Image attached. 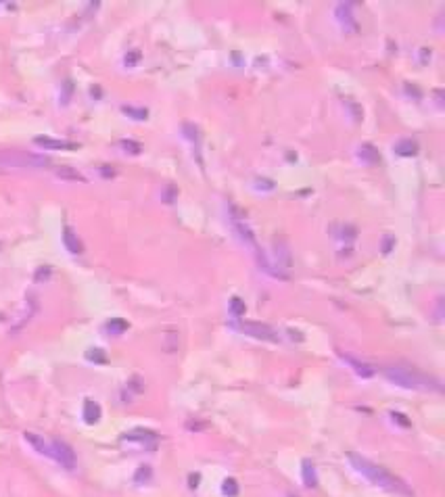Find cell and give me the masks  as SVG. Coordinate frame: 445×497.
Segmentation results:
<instances>
[{"label": "cell", "mask_w": 445, "mask_h": 497, "mask_svg": "<svg viewBox=\"0 0 445 497\" xmlns=\"http://www.w3.org/2000/svg\"><path fill=\"white\" fill-rule=\"evenodd\" d=\"M347 460L349 464L354 466V468L366 476L370 483H374L376 487L385 489L389 493H395V495H402V497H414V491L408 487V483H404V480L400 476H395L393 472H389L387 468H382V466L370 462L368 458L360 456V454H347Z\"/></svg>", "instance_id": "1"}, {"label": "cell", "mask_w": 445, "mask_h": 497, "mask_svg": "<svg viewBox=\"0 0 445 497\" xmlns=\"http://www.w3.org/2000/svg\"><path fill=\"white\" fill-rule=\"evenodd\" d=\"M382 376L389 382L404 386L412 391H441V382L433 376H426L418 370H410L404 366H387L382 368Z\"/></svg>", "instance_id": "2"}, {"label": "cell", "mask_w": 445, "mask_h": 497, "mask_svg": "<svg viewBox=\"0 0 445 497\" xmlns=\"http://www.w3.org/2000/svg\"><path fill=\"white\" fill-rule=\"evenodd\" d=\"M48 159L27 151H0V165L7 167H48Z\"/></svg>", "instance_id": "3"}, {"label": "cell", "mask_w": 445, "mask_h": 497, "mask_svg": "<svg viewBox=\"0 0 445 497\" xmlns=\"http://www.w3.org/2000/svg\"><path fill=\"white\" fill-rule=\"evenodd\" d=\"M230 222H232V226H234V230H236V234H238V238L247 244V246H251V251L257 255L262 249H259V244H257V240H255V232L251 230V226L247 224V220H244V215L234 207V205H230Z\"/></svg>", "instance_id": "4"}, {"label": "cell", "mask_w": 445, "mask_h": 497, "mask_svg": "<svg viewBox=\"0 0 445 497\" xmlns=\"http://www.w3.org/2000/svg\"><path fill=\"white\" fill-rule=\"evenodd\" d=\"M236 328L242 334H249V336L259 338V340H270V343H278L280 340L278 332H276L272 326L262 324V322H240V324H236Z\"/></svg>", "instance_id": "5"}, {"label": "cell", "mask_w": 445, "mask_h": 497, "mask_svg": "<svg viewBox=\"0 0 445 497\" xmlns=\"http://www.w3.org/2000/svg\"><path fill=\"white\" fill-rule=\"evenodd\" d=\"M51 447H53V458L63 466L65 470H75V466H78V456H75V452L71 449L69 443L61 441V439H53Z\"/></svg>", "instance_id": "6"}, {"label": "cell", "mask_w": 445, "mask_h": 497, "mask_svg": "<svg viewBox=\"0 0 445 497\" xmlns=\"http://www.w3.org/2000/svg\"><path fill=\"white\" fill-rule=\"evenodd\" d=\"M334 17L339 21V25L345 29V32H351L356 34L358 32V21H356V15H354V5L351 3H339L334 7Z\"/></svg>", "instance_id": "7"}, {"label": "cell", "mask_w": 445, "mask_h": 497, "mask_svg": "<svg viewBox=\"0 0 445 497\" xmlns=\"http://www.w3.org/2000/svg\"><path fill=\"white\" fill-rule=\"evenodd\" d=\"M34 142L42 148H51V151H75V148H80L78 142L59 140V138H51V136H36Z\"/></svg>", "instance_id": "8"}, {"label": "cell", "mask_w": 445, "mask_h": 497, "mask_svg": "<svg viewBox=\"0 0 445 497\" xmlns=\"http://www.w3.org/2000/svg\"><path fill=\"white\" fill-rule=\"evenodd\" d=\"M274 246H276V263H278V270L282 272V268L284 270H288L290 266H293V259H290V249H288V244H286V240L284 238H274Z\"/></svg>", "instance_id": "9"}, {"label": "cell", "mask_w": 445, "mask_h": 497, "mask_svg": "<svg viewBox=\"0 0 445 497\" xmlns=\"http://www.w3.org/2000/svg\"><path fill=\"white\" fill-rule=\"evenodd\" d=\"M339 355L343 357V362H347L351 368H354V372L358 376H362V378H372L374 376V368L370 364H366L362 360H356V357L349 355V353H339Z\"/></svg>", "instance_id": "10"}, {"label": "cell", "mask_w": 445, "mask_h": 497, "mask_svg": "<svg viewBox=\"0 0 445 497\" xmlns=\"http://www.w3.org/2000/svg\"><path fill=\"white\" fill-rule=\"evenodd\" d=\"M23 439L32 445V449H36L38 454H42V456H46V458H53V447H51V443H46L40 434H36V432H29V430H25L23 432Z\"/></svg>", "instance_id": "11"}, {"label": "cell", "mask_w": 445, "mask_h": 497, "mask_svg": "<svg viewBox=\"0 0 445 497\" xmlns=\"http://www.w3.org/2000/svg\"><path fill=\"white\" fill-rule=\"evenodd\" d=\"M358 157H360L366 165H378V163H380V153H378V148H376L374 144H370V142L360 144V148H358Z\"/></svg>", "instance_id": "12"}, {"label": "cell", "mask_w": 445, "mask_h": 497, "mask_svg": "<svg viewBox=\"0 0 445 497\" xmlns=\"http://www.w3.org/2000/svg\"><path fill=\"white\" fill-rule=\"evenodd\" d=\"M63 244H65L67 251L73 253V255H80V253L84 251L82 240L78 238V234H75L71 228H63Z\"/></svg>", "instance_id": "13"}, {"label": "cell", "mask_w": 445, "mask_h": 497, "mask_svg": "<svg viewBox=\"0 0 445 497\" xmlns=\"http://www.w3.org/2000/svg\"><path fill=\"white\" fill-rule=\"evenodd\" d=\"M84 422L86 424H96L98 420H101V414H103V410H101V406L94 401V399H86L84 401Z\"/></svg>", "instance_id": "14"}, {"label": "cell", "mask_w": 445, "mask_h": 497, "mask_svg": "<svg viewBox=\"0 0 445 497\" xmlns=\"http://www.w3.org/2000/svg\"><path fill=\"white\" fill-rule=\"evenodd\" d=\"M301 474H303V483L305 487H318V474H316V468H314V462L312 460H303L301 462Z\"/></svg>", "instance_id": "15"}, {"label": "cell", "mask_w": 445, "mask_h": 497, "mask_svg": "<svg viewBox=\"0 0 445 497\" xmlns=\"http://www.w3.org/2000/svg\"><path fill=\"white\" fill-rule=\"evenodd\" d=\"M395 153L400 155V157H414V155L418 153V142L412 140V138H402V140L395 144Z\"/></svg>", "instance_id": "16"}, {"label": "cell", "mask_w": 445, "mask_h": 497, "mask_svg": "<svg viewBox=\"0 0 445 497\" xmlns=\"http://www.w3.org/2000/svg\"><path fill=\"white\" fill-rule=\"evenodd\" d=\"M124 441H140V443H146L149 439H153L155 441L157 439V434L153 432V430H144V428H136V430H130L128 434H124L121 437Z\"/></svg>", "instance_id": "17"}, {"label": "cell", "mask_w": 445, "mask_h": 497, "mask_svg": "<svg viewBox=\"0 0 445 497\" xmlns=\"http://www.w3.org/2000/svg\"><path fill=\"white\" fill-rule=\"evenodd\" d=\"M55 174H57L61 180H65V182H86V178H84L80 172L71 169V167H57V169H55Z\"/></svg>", "instance_id": "18"}, {"label": "cell", "mask_w": 445, "mask_h": 497, "mask_svg": "<svg viewBox=\"0 0 445 497\" xmlns=\"http://www.w3.org/2000/svg\"><path fill=\"white\" fill-rule=\"evenodd\" d=\"M128 328H130V324L121 318H113V320L107 322V332L109 334H124Z\"/></svg>", "instance_id": "19"}, {"label": "cell", "mask_w": 445, "mask_h": 497, "mask_svg": "<svg viewBox=\"0 0 445 497\" xmlns=\"http://www.w3.org/2000/svg\"><path fill=\"white\" fill-rule=\"evenodd\" d=\"M121 111H124L128 117L138 119V121H144V119L149 117V111H146V109H136V107H130V105H124V107H121Z\"/></svg>", "instance_id": "20"}, {"label": "cell", "mask_w": 445, "mask_h": 497, "mask_svg": "<svg viewBox=\"0 0 445 497\" xmlns=\"http://www.w3.org/2000/svg\"><path fill=\"white\" fill-rule=\"evenodd\" d=\"M244 312H247V305H244V301L240 297H232V301H230V314H232L234 318H242Z\"/></svg>", "instance_id": "21"}, {"label": "cell", "mask_w": 445, "mask_h": 497, "mask_svg": "<svg viewBox=\"0 0 445 497\" xmlns=\"http://www.w3.org/2000/svg\"><path fill=\"white\" fill-rule=\"evenodd\" d=\"M153 478V470H151V466H140L136 472H134V483H149V480Z\"/></svg>", "instance_id": "22"}, {"label": "cell", "mask_w": 445, "mask_h": 497, "mask_svg": "<svg viewBox=\"0 0 445 497\" xmlns=\"http://www.w3.org/2000/svg\"><path fill=\"white\" fill-rule=\"evenodd\" d=\"M222 493L226 497H236L238 495V483H236V478H226L224 483H222Z\"/></svg>", "instance_id": "23"}, {"label": "cell", "mask_w": 445, "mask_h": 497, "mask_svg": "<svg viewBox=\"0 0 445 497\" xmlns=\"http://www.w3.org/2000/svg\"><path fill=\"white\" fill-rule=\"evenodd\" d=\"M86 360L94 362V364H107V355L103 353V349L92 347V349H88V351H86Z\"/></svg>", "instance_id": "24"}, {"label": "cell", "mask_w": 445, "mask_h": 497, "mask_svg": "<svg viewBox=\"0 0 445 497\" xmlns=\"http://www.w3.org/2000/svg\"><path fill=\"white\" fill-rule=\"evenodd\" d=\"M51 276H53L51 266H40V268L36 270V274H34V282H38V284L48 282V278H51Z\"/></svg>", "instance_id": "25"}, {"label": "cell", "mask_w": 445, "mask_h": 497, "mask_svg": "<svg viewBox=\"0 0 445 497\" xmlns=\"http://www.w3.org/2000/svg\"><path fill=\"white\" fill-rule=\"evenodd\" d=\"M119 146L124 148L126 153H132V155H138V153L142 151V144L140 142H134V140H121Z\"/></svg>", "instance_id": "26"}, {"label": "cell", "mask_w": 445, "mask_h": 497, "mask_svg": "<svg viewBox=\"0 0 445 497\" xmlns=\"http://www.w3.org/2000/svg\"><path fill=\"white\" fill-rule=\"evenodd\" d=\"M255 188H257V190H274V188H276V184H274L270 178H257V180H255Z\"/></svg>", "instance_id": "27"}, {"label": "cell", "mask_w": 445, "mask_h": 497, "mask_svg": "<svg viewBox=\"0 0 445 497\" xmlns=\"http://www.w3.org/2000/svg\"><path fill=\"white\" fill-rule=\"evenodd\" d=\"M393 246H395V236L393 234H385V236H382V244H380L382 253H391Z\"/></svg>", "instance_id": "28"}, {"label": "cell", "mask_w": 445, "mask_h": 497, "mask_svg": "<svg viewBox=\"0 0 445 497\" xmlns=\"http://www.w3.org/2000/svg\"><path fill=\"white\" fill-rule=\"evenodd\" d=\"M138 61H140V53H138V51L126 55V65H136Z\"/></svg>", "instance_id": "29"}, {"label": "cell", "mask_w": 445, "mask_h": 497, "mask_svg": "<svg viewBox=\"0 0 445 497\" xmlns=\"http://www.w3.org/2000/svg\"><path fill=\"white\" fill-rule=\"evenodd\" d=\"M391 416H393V420H397V422H400V424H404V426H408V424H410V420H406V418H404V414H400V412H393Z\"/></svg>", "instance_id": "30"}, {"label": "cell", "mask_w": 445, "mask_h": 497, "mask_svg": "<svg viewBox=\"0 0 445 497\" xmlns=\"http://www.w3.org/2000/svg\"><path fill=\"white\" fill-rule=\"evenodd\" d=\"M199 480H201V476H199V474H190V489H194V487H199Z\"/></svg>", "instance_id": "31"}, {"label": "cell", "mask_w": 445, "mask_h": 497, "mask_svg": "<svg viewBox=\"0 0 445 497\" xmlns=\"http://www.w3.org/2000/svg\"><path fill=\"white\" fill-rule=\"evenodd\" d=\"M288 497H297V495H288Z\"/></svg>", "instance_id": "32"}]
</instances>
